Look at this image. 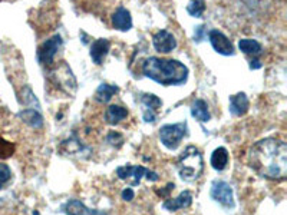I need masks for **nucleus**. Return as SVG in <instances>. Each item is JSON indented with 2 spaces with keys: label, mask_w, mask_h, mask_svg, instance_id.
<instances>
[{
  "label": "nucleus",
  "mask_w": 287,
  "mask_h": 215,
  "mask_svg": "<svg viewBox=\"0 0 287 215\" xmlns=\"http://www.w3.org/2000/svg\"><path fill=\"white\" fill-rule=\"evenodd\" d=\"M250 166L261 178L283 181L287 175V145L276 138H264L256 142L248 154Z\"/></svg>",
  "instance_id": "obj_1"
},
{
  "label": "nucleus",
  "mask_w": 287,
  "mask_h": 215,
  "mask_svg": "<svg viewBox=\"0 0 287 215\" xmlns=\"http://www.w3.org/2000/svg\"><path fill=\"white\" fill-rule=\"evenodd\" d=\"M142 73L162 86H177L188 79V68L175 59L151 56L142 63Z\"/></svg>",
  "instance_id": "obj_2"
},
{
  "label": "nucleus",
  "mask_w": 287,
  "mask_h": 215,
  "mask_svg": "<svg viewBox=\"0 0 287 215\" xmlns=\"http://www.w3.org/2000/svg\"><path fill=\"white\" fill-rule=\"evenodd\" d=\"M177 169L181 179H184L185 182L197 181L198 178L203 175L204 159L198 148L189 145L184 149V152L177 159Z\"/></svg>",
  "instance_id": "obj_3"
},
{
  "label": "nucleus",
  "mask_w": 287,
  "mask_h": 215,
  "mask_svg": "<svg viewBox=\"0 0 287 215\" xmlns=\"http://www.w3.org/2000/svg\"><path fill=\"white\" fill-rule=\"evenodd\" d=\"M188 134V125L187 122H178V124H167L159 128V141L165 148L171 151L177 149L182 141V138Z\"/></svg>",
  "instance_id": "obj_4"
},
{
  "label": "nucleus",
  "mask_w": 287,
  "mask_h": 215,
  "mask_svg": "<svg viewBox=\"0 0 287 215\" xmlns=\"http://www.w3.org/2000/svg\"><path fill=\"white\" fill-rule=\"evenodd\" d=\"M117 176L122 181H127L131 186H137L141 184L142 176H145L148 181L157 182L159 181V175L154 171H149L148 168L141 165H124L117 168Z\"/></svg>",
  "instance_id": "obj_5"
},
{
  "label": "nucleus",
  "mask_w": 287,
  "mask_h": 215,
  "mask_svg": "<svg viewBox=\"0 0 287 215\" xmlns=\"http://www.w3.org/2000/svg\"><path fill=\"white\" fill-rule=\"evenodd\" d=\"M63 45V40L59 35H55L48 40H45L38 49V60L40 65L43 66H50L55 62V56L58 55V52Z\"/></svg>",
  "instance_id": "obj_6"
},
{
  "label": "nucleus",
  "mask_w": 287,
  "mask_h": 215,
  "mask_svg": "<svg viewBox=\"0 0 287 215\" xmlns=\"http://www.w3.org/2000/svg\"><path fill=\"white\" fill-rule=\"evenodd\" d=\"M210 195L216 202L221 204L226 208H234V205H236L234 195H233V188L228 182L223 181V179L213 181L211 189H210Z\"/></svg>",
  "instance_id": "obj_7"
},
{
  "label": "nucleus",
  "mask_w": 287,
  "mask_h": 215,
  "mask_svg": "<svg viewBox=\"0 0 287 215\" xmlns=\"http://www.w3.org/2000/svg\"><path fill=\"white\" fill-rule=\"evenodd\" d=\"M208 39H210V43H211L213 49L216 50L217 53H220V55H224V56L234 55V46H233L231 40L228 39L223 32H220L217 29L210 30Z\"/></svg>",
  "instance_id": "obj_8"
},
{
  "label": "nucleus",
  "mask_w": 287,
  "mask_h": 215,
  "mask_svg": "<svg viewBox=\"0 0 287 215\" xmlns=\"http://www.w3.org/2000/svg\"><path fill=\"white\" fill-rule=\"evenodd\" d=\"M152 45L159 53H169L177 48V39L168 30H159L152 36Z\"/></svg>",
  "instance_id": "obj_9"
},
{
  "label": "nucleus",
  "mask_w": 287,
  "mask_h": 215,
  "mask_svg": "<svg viewBox=\"0 0 287 215\" xmlns=\"http://www.w3.org/2000/svg\"><path fill=\"white\" fill-rule=\"evenodd\" d=\"M141 103L144 105V121L155 122L157 111L162 106V100L154 93H144L141 96Z\"/></svg>",
  "instance_id": "obj_10"
},
{
  "label": "nucleus",
  "mask_w": 287,
  "mask_h": 215,
  "mask_svg": "<svg viewBox=\"0 0 287 215\" xmlns=\"http://www.w3.org/2000/svg\"><path fill=\"white\" fill-rule=\"evenodd\" d=\"M191 204H193V194L189 191H182L175 198H167L162 202V208L169 211V212H175L178 209L188 208V206H191Z\"/></svg>",
  "instance_id": "obj_11"
},
{
  "label": "nucleus",
  "mask_w": 287,
  "mask_h": 215,
  "mask_svg": "<svg viewBox=\"0 0 287 215\" xmlns=\"http://www.w3.org/2000/svg\"><path fill=\"white\" fill-rule=\"evenodd\" d=\"M62 211L66 215H107L98 209H90L79 199H69L62 205Z\"/></svg>",
  "instance_id": "obj_12"
},
{
  "label": "nucleus",
  "mask_w": 287,
  "mask_h": 215,
  "mask_svg": "<svg viewBox=\"0 0 287 215\" xmlns=\"http://www.w3.org/2000/svg\"><path fill=\"white\" fill-rule=\"evenodd\" d=\"M248 108H250V100L247 95L244 92H238L236 95L230 96V114L234 117H243L244 114H247Z\"/></svg>",
  "instance_id": "obj_13"
},
{
  "label": "nucleus",
  "mask_w": 287,
  "mask_h": 215,
  "mask_svg": "<svg viewBox=\"0 0 287 215\" xmlns=\"http://www.w3.org/2000/svg\"><path fill=\"white\" fill-rule=\"evenodd\" d=\"M109 49H111V42L108 39H97L90 45V58L97 65H102L104 59L109 53Z\"/></svg>",
  "instance_id": "obj_14"
},
{
  "label": "nucleus",
  "mask_w": 287,
  "mask_h": 215,
  "mask_svg": "<svg viewBox=\"0 0 287 215\" xmlns=\"http://www.w3.org/2000/svg\"><path fill=\"white\" fill-rule=\"evenodd\" d=\"M112 26L114 29L121 30V32H128L132 28V18L129 10L122 6L115 10V13L112 15Z\"/></svg>",
  "instance_id": "obj_15"
},
{
  "label": "nucleus",
  "mask_w": 287,
  "mask_h": 215,
  "mask_svg": "<svg viewBox=\"0 0 287 215\" xmlns=\"http://www.w3.org/2000/svg\"><path fill=\"white\" fill-rule=\"evenodd\" d=\"M104 118H105V122L109 125H117V124L128 118V109L121 106V105H111L105 111V117Z\"/></svg>",
  "instance_id": "obj_16"
},
{
  "label": "nucleus",
  "mask_w": 287,
  "mask_h": 215,
  "mask_svg": "<svg viewBox=\"0 0 287 215\" xmlns=\"http://www.w3.org/2000/svg\"><path fill=\"white\" fill-rule=\"evenodd\" d=\"M19 118L25 124H28L29 127L35 128V129H40L43 127V117L38 109L28 108V109L19 112Z\"/></svg>",
  "instance_id": "obj_17"
},
{
  "label": "nucleus",
  "mask_w": 287,
  "mask_h": 215,
  "mask_svg": "<svg viewBox=\"0 0 287 215\" xmlns=\"http://www.w3.org/2000/svg\"><path fill=\"white\" fill-rule=\"evenodd\" d=\"M191 115L193 118H196L198 122H208L211 119V114L206 100L203 99H196L191 103Z\"/></svg>",
  "instance_id": "obj_18"
},
{
  "label": "nucleus",
  "mask_w": 287,
  "mask_h": 215,
  "mask_svg": "<svg viewBox=\"0 0 287 215\" xmlns=\"http://www.w3.org/2000/svg\"><path fill=\"white\" fill-rule=\"evenodd\" d=\"M211 166L221 172L226 169V166L228 165V151L224 147H220L217 149H214V152L211 154V159H210Z\"/></svg>",
  "instance_id": "obj_19"
},
{
  "label": "nucleus",
  "mask_w": 287,
  "mask_h": 215,
  "mask_svg": "<svg viewBox=\"0 0 287 215\" xmlns=\"http://www.w3.org/2000/svg\"><path fill=\"white\" fill-rule=\"evenodd\" d=\"M238 49L246 55L253 56V58H257L263 53L261 43L254 39H240L238 40Z\"/></svg>",
  "instance_id": "obj_20"
},
{
  "label": "nucleus",
  "mask_w": 287,
  "mask_h": 215,
  "mask_svg": "<svg viewBox=\"0 0 287 215\" xmlns=\"http://www.w3.org/2000/svg\"><path fill=\"white\" fill-rule=\"evenodd\" d=\"M118 86L115 85H108V83H101L95 92V99L98 100L99 103H107L109 102L112 96L118 92Z\"/></svg>",
  "instance_id": "obj_21"
},
{
  "label": "nucleus",
  "mask_w": 287,
  "mask_h": 215,
  "mask_svg": "<svg viewBox=\"0 0 287 215\" xmlns=\"http://www.w3.org/2000/svg\"><path fill=\"white\" fill-rule=\"evenodd\" d=\"M187 12L193 18H203L206 12V2L204 0H189L187 5Z\"/></svg>",
  "instance_id": "obj_22"
},
{
  "label": "nucleus",
  "mask_w": 287,
  "mask_h": 215,
  "mask_svg": "<svg viewBox=\"0 0 287 215\" xmlns=\"http://www.w3.org/2000/svg\"><path fill=\"white\" fill-rule=\"evenodd\" d=\"M12 179V171H10L9 165L0 162V189L6 185Z\"/></svg>",
  "instance_id": "obj_23"
},
{
  "label": "nucleus",
  "mask_w": 287,
  "mask_h": 215,
  "mask_svg": "<svg viewBox=\"0 0 287 215\" xmlns=\"http://www.w3.org/2000/svg\"><path fill=\"white\" fill-rule=\"evenodd\" d=\"M13 152H15V147L8 141H5L3 138H0V157L9 158L13 155Z\"/></svg>",
  "instance_id": "obj_24"
},
{
  "label": "nucleus",
  "mask_w": 287,
  "mask_h": 215,
  "mask_svg": "<svg viewBox=\"0 0 287 215\" xmlns=\"http://www.w3.org/2000/svg\"><path fill=\"white\" fill-rule=\"evenodd\" d=\"M121 195H122V199H124V201H132V199L135 198V192H134L132 188H125Z\"/></svg>",
  "instance_id": "obj_25"
},
{
  "label": "nucleus",
  "mask_w": 287,
  "mask_h": 215,
  "mask_svg": "<svg viewBox=\"0 0 287 215\" xmlns=\"http://www.w3.org/2000/svg\"><path fill=\"white\" fill-rule=\"evenodd\" d=\"M204 30H206V26H203V25H200L196 28L194 30V40H197V42H201L203 38H204Z\"/></svg>",
  "instance_id": "obj_26"
},
{
  "label": "nucleus",
  "mask_w": 287,
  "mask_h": 215,
  "mask_svg": "<svg viewBox=\"0 0 287 215\" xmlns=\"http://www.w3.org/2000/svg\"><path fill=\"white\" fill-rule=\"evenodd\" d=\"M117 139H124V138H122L121 134H118V132H114V131H112L108 137H107V141H108L111 145H115V141H117Z\"/></svg>",
  "instance_id": "obj_27"
},
{
  "label": "nucleus",
  "mask_w": 287,
  "mask_h": 215,
  "mask_svg": "<svg viewBox=\"0 0 287 215\" xmlns=\"http://www.w3.org/2000/svg\"><path fill=\"white\" fill-rule=\"evenodd\" d=\"M174 184H172V182H169L168 185L165 186V189H164V191H162V189H161V191H157V194H158L159 196H168V194L169 192H171V191H172V189H174Z\"/></svg>",
  "instance_id": "obj_28"
},
{
  "label": "nucleus",
  "mask_w": 287,
  "mask_h": 215,
  "mask_svg": "<svg viewBox=\"0 0 287 215\" xmlns=\"http://www.w3.org/2000/svg\"><path fill=\"white\" fill-rule=\"evenodd\" d=\"M261 66H263V65H261V62H260L257 58H253L250 60V69H260Z\"/></svg>",
  "instance_id": "obj_29"
}]
</instances>
